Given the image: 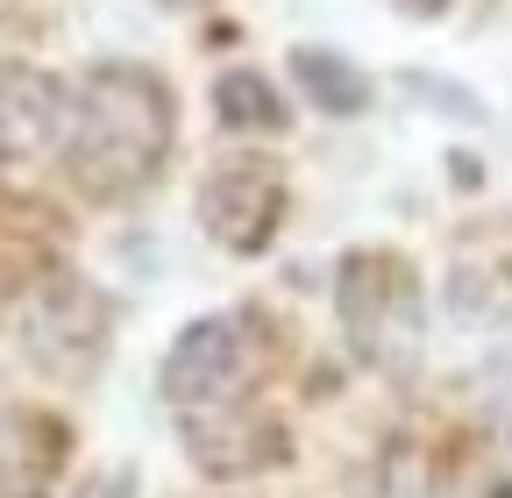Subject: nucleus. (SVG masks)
Here are the masks:
<instances>
[{"label":"nucleus","mask_w":512,"mask_h":498,"mask_svg":"<svg viewBox=\"0 0 512 498\" xmlns=\"http://www.w3.org/2000/svg\"><path fill=\"white\" fill-rule=\"evenodd\" d=\"M470 491L477 498H512V356H498L484 370V442H477Z\"/></svg>","instance_id":"1a4fd4ad"},{"label":"nucleus","mask_w":512,"mask_h":498,"mask_svg":"<svg viewBox=\"0 0 512 498\" xmlns=\"http://www.w3.org/2000/svg\"><path fill=\"white\" fill-rule=\"evenodd\" d=\"M64 164L93 200H128L171 157V93L150 65H93L64 107Z\"/></svg>","instance_id":"f257e3e1"},{"label":"nucleus","mask_w":512,"mask_h":498,"mask_svg":"<svg viewBox=\"0 0 512 498\" xmlns=\"http://www.w3.org/2000/svg\"><path fill=\"white\" fill-rule=\"evenodd\" d=\"M64 93L50 72H29V65H0V178L29 157H50L64 143Z\"/></svg>","instance_id":"0eeeda50"},{"label":"nucleus","mask_w":512,"mask_h":498,"mask_svg":"<svg viewBox=\"0 0 512 498\" xmlns=\"http://www.w3.org/2000/svg\"><path fill=\"white\" fill-rule=\"evenodd\" d=\"M214 107H221V129L228 136H285V100H278V86L264 79V72H249V65H235V72H221L214 79Z\"/></svg>","instance_id":"9b49d317"},{"label":"nucleus","mask_w":512,"mask_h":498,"mask_svg":"<svg viewBox=\"0 0 512 498\" xmlns=\"http://www.w3.org/2000/svg\"><path fill=\"white\" fill-rule=\"evenodd\" d=\"M72 498H128V477H93V484L72 491Z\"/></svg>","instance_id":"f8f14e48"},{"label":"nucleus","mask_w":512,"mask_h":498,"mask_svg":"<svg viewBox=\"0 0 512 498\" xmlns=\"http://www.w3.org/2000/svg\"><path fill=\"white\" fill-rule=\"evenodd\" d=\"M292 86H299L306 107H320V114H363V107H370V79L349 65L342 50H320V43H299V50H292Z\"/></svg>","instance_id":"9d476101"},{"label":"nucleus","mask_w":512,"mask_h":498,"mask_svg":"<svg viewBox=\"0 0 512 498\" xmlns=\"http://www.w3.org/2000/svg\"><path fill=\"white\" fill-rule=\"evenodd\" d=\"M15 335L50 378H86L107 349V299L79 271H50L15 299Z\"/></svg>","instance_id":"7ed1b4c3"},{"label":"nucleus","mask_w":512,"mask_h":498,"mask_svg":"<svg viewBox=\"0 0 512 498\" xmlns=\"http://www.w3.org/2000/svg\"><path fill=\"white\" fill-rule=\"evenodd\" d=\"M57 449L64 427L29 406H8V392H0V498H36L57 470Z\"/></svg>","instance_id":"6e6552de"},{"label":"nucleus","mask_w":512,"mask_h":498,"mask_svg":"<svg viewBox=\"0 0 512 498\" xmlns=\"http://www.w3.org/2000/svg\"><path fill=\"white\" fill-rule=\"evenodd\" d=\"M399 8H413V15H441L448 0H399Z\"/></svg>","instance_id":"ddd939ff"},{"label":"nucleus","mask_w":512,"mask_h":498,"mask_svg":"<svg viewBox=\"0 0 512 498\" xmlns=\"http://www.w3.org/2000/svg\"><path fill=\"white\" fill-rule=\"evenodd\" d=\"M285 193L292 185H285L278 157H228L200 185V228L235 257H256V249H271V235L285 221Z\"/></svg>","instance_id":"39448f33"},{"label":"nucleus","mask_w":512,"mask_h":498,"mask_svg":"<svg viewBox=\"0 0 512 498\" xmlns=\"http://www.w3.org/2000/svg\"><path fill=\"white\" fill-rule=\"evenodd\" d=\"M256 385V335L235 314H200L164 356V399L178 420L214 413V406H242Z\"/></svg>","instance_id":"20e7f679"},{"label":"nucleus","mask_w":512,"mask_h":498,"mask_svg":"<svg viewBox=\"0 0 512 498\" xmlns=\"http://www.w3.org/2000/svg\"><path fill=\"white\" fill-rule=\"evenodd\" d=\"M185 427V442H192V463H200L207 477H256V470H271L285 456V434L264 406H214V413H192L178 420Z\"/></svg>","instance_id":"423d86ee"},{"label":"nucleus","mask_w":512,"mask_h":498,"mask_svg":"<svg viewBox=\"0 0 512 498\" xmlns=\"http://www.w3.org/2000/svg\"><path fill=\"white\" fill-rule=\"evenodd\" d=\"M335 314H342L349 349L370 370L413 378L420 335H427V306H420V278H413L406 257H392V249H356L342 264V285H335Z\"/></svg>","instance_id":"f03ea898"}]
</instances>
